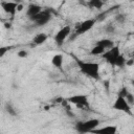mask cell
I'll return each mask as SVG.
<instances>
[{"label": "cell", "mask_w": 134, "mask_h": 134, "mask_svg": "<svg viewBox=\"0 0 134 134\" xmlns=\"http://www.w3.org/2000/svg\"><path fill=\"white\" fill-rule=\"evenodd\" d=\"M104 30H105L106 34H113V32L115 31V26H114L112 23H109V24L105 25Z\"/></svg>", "instance_id": "obj_18"}, {"label": "cell", "mask_w": 134, "mask_h": 134, "mask_svg": "<svg viewBox=\"0 0 134 134\" xmlns=\"http://www.w3.org/2000/svg\"><path fill=\"white\" fill-rule=\"evenodd\" d=\"M47 39H48V36H47L46 34H44V32H39V34H37V35L32 38V42H34V44H36V45H42L43 43H45V42L47 41Z\"/></svg>", "instance_id": "obj_13"}, {"label": "cell", "mask_w": 134, "mask_h": 134, "mask_svg": "<svg viewBox=\"0 0 134 134\" xmlns=\"http://www.w3.org/2000/svg\"><path fill=\"white\" fill-rule=\"evenodd\" d=\"M131 84H132V86L134 87V80H132V81H131Z\"/></svg>", "instance_id": "obj_26"}, {"label": "cell", "mask_w": 134, "mask_h": 134, "mask_svg": "<svg viewBox=\"0 0 134 134\" xmlns=\"http://www.w3.org/2000/svg\"><path fill=\"white\" fill-rule=\"evenodd\" d=\"M95 22H96V19H86V20L82 21V22L79 23V24L76 25V27L74 28L73 32H72L71 36H70V39L73 40V39L77 38L79 36H82V35L86 34V32H88V31L94 26Z\"/></svg>", "instance_id": "obj_4"}, {"label": "cell", "mask_w": 134, "mask_h": 134, "mask_svg": "<svg viewBox=\"0 0 134 134\" xmlns=\"http://www.w3.org/2000/svg\"><path fill=\"white\" fill-rule=\"evenodd\" d=\"M23 8H24L23 4H22V3H18V6H17V12H21Z\"/></svg>", "instance_id": "obj_23"}, {"label": "cell", "mask_w": 134, "mask_h": 134, "mask_svg": "<svg viewBox=\"0 0 134 134\" xmlns=\"http://www.w3.org/2000/svg\"><path fill=\"white\" fill-rule=\"evenodd\" d=\"M27 51L26 50H19L18 52H17V55L19 57V58H21V59H25L26 57H27Z\"/></svg>", "instance_id": "obj_22"}, {"label": "cell", "mask_w": 134, "mask_h": 134, "mask_svg": "<svg viewBox=\"0 0 134 134\" xmlns=\"http://www.w3.org/2000/svg\"><path fill=\"white\" fill-rule=\"evenodd\" d=\"M89 134H95V133H89Z\"/></svg>", "instance_id": "obj_27"}, {"label": "cell", "mask_w": 134, "mask_h": 134, "mask_svg": "<svg viewBox=\"0 0 134 134\" xmlns=\"http://www.w3.org/2000/svg\"><path fill=\"white\" fill-rule=\"evenodd\" d=\"M75 63L83 74L88 77L98 80L99 79V64L96 62H87L75 58Z\"/></svg>", "instance_id": "obj_2"}, {"label": "cell", "mask_w": 134, "mask_h": 134, "mask_svg": "<svg viewBox=\"0 0 134 134\" xmlns=\"http://www.w3.org/2000/svg\"><path fill=\"white\" fill-rule=\"evenodd\" d=\"M125 98H126V100L128 102V104H129L131 107L134 105V94H133V93H131V92L129 91V93L126 95Z\"/></svg>", "instance_id": "obj_20"}, {"label": "cell", "mask_w": 134, "mask_h": 134, "mask_svg": "<svg viewBox=\"0 0 134 134\" xmlns=\"http://www.w3.org/2000/svg\"><path fill=\"white\" fill-rule=\"evenodd\" d=\"M117 132H118L117 126L108 125V126H105V127H98L97 129H95L91 133H95V134H117Z\"/></svg>", "instance_id": "obj_9"}, {"label": "cell", "mask_w": 134, "mask_h": 134, "mask_svg": "<svg viewBox=\"0 0 134 134\" xmlns=\"http://www.w3.org/2000/svg\"><path fill=\"white\" fill-rule=\"evenodd\" d=\"M130 59L134 60V48H133V49H132V51L130 52Z\"/></svg>", "instance_id": "obj_25"}, {"label": "cell", "mask_w": 134, "mask_h": 134, "mask_svg": "<svg viewBox=\"0 0 134 134\" xmlns=\"http://www.w3.org/2000/svg\"><path fill=\"white\" fill-rule=\"evenodd\" d=\"M117 134H118V133H117Z\"/></svg>", "instance_id": "obj_28"}, {"label": "cell", "mask_w": 134, "mask_h": 134, "mask_svg": "<svg viewBox=\"0 0 134 134\" xmlns=\"http://www.w3.org/2000/svg\"><path fill=\"white\" fill-rule=\"evenodd\" d=\"M99 124H100L99 119H97V118H90V119L77 121L75 124L74 129L80 134H87V133H91L95 129H97L99 127Z\"/></svg>", "instance_id": "obj_3"}, {"label": "cell", "mask_w": 134, "mask_h": 134, "mask_svg": "<svg viewBox=\"0 0 134 134\" xmlns=\"http://www.w3.org/2000/svg\"><path fill=\"white\" fill-rule=\"evenodd\" d=\"M17 6H18V2H7V1L1 2V7L3 8V10L12 16L16 14Z\"/></svg>", "instance_id": "obj_11"}, {"label": "cell", "mask_w": 134, "mask_h": 134, "mask_svg": "<svg viewBox=\"0 0 134 134\" xmlns=\"http://www.w3.org/2000/svg\"><path fill=\"white\" fill-rule=\"evenodd\" d=\"M63 63H64V57H63V54H61V53L54 54V55L52 57V59H51V64H52L54 67H57V68H62Z\"/></svg>", "instance_id": "obj_14"}, {"label": "cell", "mask_w": 134, "mask_h": 134, "mask_svg": "<svg viewBox=\"0 0 134 134\" xmlns=\"http://www.w3.org/2000/svg\"><path fill=\"white\" fill-rule=\"evenodd\" d=\"M103 2L99 1V0H92V1H89V5L94 7V8H102L103 6Z\"/></svg>", "instance_id": "obj_17"}, {"label": "cell", "mask_w": 134, "mask_h": 134, "mask_svg": "<svg viewBox=\"0 0 134 134\" xmlns=\"http://www.w3.org/2000/svg\"><path fill=\"white\" fill-rule=\"evenodd\" d=\"M106 51L107 50H105L103 47H100L98 45H94L90 50V54H92V55H103Z\"/></svg>", "instance_id": "obj_15"}, {"label": "cell", "mask_w": 134, "mask_h": 134, "mask_svg": "<svg viewBox=\"0 0 134 134\" xmlns=\"http://www.w3.org/2000/svg\"><path fill=\"white\" fill-rule=\"evenodd\" d=\"M71 34H72V28H71V26H70V25H65V26H63V27L55 34V36H54V42L57 43V45L61 46V45H63V43L65 42V40H66L68 37L71 36Z\"/></svg>", "instance_id": "obj_8"}, {"label": "cell", "mask_w": 134, "mask_h": 134, "mask_svg": "<svg viewBox=\"0 0 134 134\" xmlns=\"http://www.w3.org/2000/svg\"><path fill=\"white\" fill-rule=\"evenodd\" d=\"M6 49H8V48H7V47H2V48H1V52H0V55H1V57H3L4 52L6 51Z\"/></svg>", "instance_id": "obj_24"}, {"label": "cell", "mask_w": 134, "mask_h": 134, "mask_svg": "<svg viewBox=\"0 0 134 134\" xmlns=\"http://www.w3.org/2000/svg\"><path fill=\"white\" fill-rule=\"evenodd\" d=\"M113 109L117 110V111H121L128 115H132V107L128 104V102L126 100L125 97H121V96H118L116 97V99L114 100V104H113Z\"/></svg>", "instance_id": "obj_6"}, {"label": "cell", "mask_w": 134, "mask_h": 134, "mask_svg": "<svg viewBox=\"0 0 134 134\" xmlns=\"http://www.w3.org/2000/svg\"><path fill=\"white\" fill-rule=\"evenodd\" d=\"M102 58L112 67H119V68H124L125 66H127V61L128 59L125 58V55L120 52L119 47L118 46H114L113 48L107 50Z\"/></svg>", "instance_id": "obj_1"}, {"label": "cell", "mask_w": 134, "mask_h": 134, "mask_svg": "<svg viewBox=\"0 0 134 134\" xmlns=\"http://www.w3.org/2000/svg\"><path fill=\"white\" fill-rule=\"evenodd\" d=\"M5 110H6V112H7L9 115H12V116L17 115V111H16L15 108H14L10 104H8V103H6V105H5Z\"/></svg>", "instance_id": "obj_16"}, {"label": "cell", "mask_w": 134, "mask_h": 134, "mask_svg": "<svg viewBox=\"0 0 134 134\" xmlns=\"http://www.w3.org/2000/svg\"><path fill=\"white\" fill-rule=\"evenodd\" d=\"M42 10H43V8H42L39 4L31 3V4H29L28 7L26 8V16H27L28 19L30 20L31 18H34V17H36L38 14H40Z\"/></svg>", "instance_id": "obj_10"}, {"label": "cell", "mask_w": 134, "mask_h": 134, "mask_svg": "<svg viewBox=\"0 0 134 134\" xmlns=\"http://www.w3.org/2000/svg\"><path fill=\"white\" fill-rule=\"evenodd\" d=\"M115 21L119 24H124L126 22V15L124 14H118L115 16Z\"/></svg>", "instance_id": "obj_19"}, {"label": "cell", "mask_w": 134, "mask_h": 134, "mask_svg": "<svg viewBox=\"0 0 134 134\" xmlns=\"http://www.w3.org/2000/svg\"><path fill=\"white\" fill-rule=\"evenodd\" d=\"M95 45H98L100 47H103L105 50H109L111 48H113L115 45H114V42L111 40V39H102V40H98L95 42Z\"/></svg>", "instance_id": "obj_12"}, {"label": "cell", "mask_w": 134, "mask_h": 134, "mask_svg": "<svg viewBox=\"0 0 134 134\" xmlns=\"http://www.w3.org/2000/svg\"><path fill=\"white\" fill-rule=\"evenodd\" d=\"M129 93V90H128V88L127 87H121L120 89H119V91H118V96H121V97H126V95Z\"/></svg>", "instance_id": "obj_21"}, {"label": "cell", "mask_w": 134, "mask_h": 134, "mask_svg": "<svg viewBox=\"0 0 134 134\" xmlns=\"http://www.w3.org/2000/svg\"><path fill=\"white\" fill-rule=\"evenodd\" d=\"M50 20H51V12L49 9H43L40 14H38L36 17L30 19V21H32L37 26H44Z\"/></svg>", "instance_id": "obj_7"}, {"label": "cell", "mask_w": 134, "mask_h": 134, "mask_svg": "<svg viewBox=\"0 0 134 134\" xmlns=\"http://www.w3.org/2000/svg\"><path fill=\"white\" fill-rule=\"evenodd\" d=\"M66 100L72 105H75L76 107H79L81 109H89L90 108V103H89L88 96L85 94H75V95L69 96Z\"/></svg>", "instance_id": "obj_5"}]
</instances>
